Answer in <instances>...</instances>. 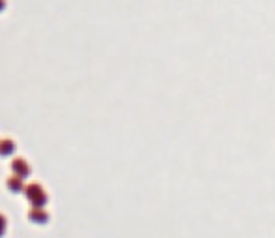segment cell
Segmentation results:
<instances>
[{
    "label": "cell",
    "instance_id": "obj_1",
    "mask_svg": "<svg viewBox=\"0 0 275 238\" xmlns=\"http://www.w3.org/2000/svg\"><path fill=\"white\" fill-rule=\"evenodd\" d=\"M13 142L11 141H4L2 142V146H0V154H4V156H7V154H11L13 152Z\"/></svg>",
    "mask_w": 275,
    "mask_h": 238
},
{
    "label": "cell",
    "instance_id": "obj_2",
    "mask_svg": "<svg viewBox=\"0 0 275 238\" xmlns=\"http://www.w3.org/2000/svg\"><path fill=\"white\" fill-rule=\"evenodd\" d=\"M15 171L17 172H28V167L22 164V160H17V164H15Z\"/></svg>",
    "mask_w": 275,
    "mask_h": 238
},
{
    "label": "cell",
    "instance_id": "obj_3",
    "mask_svg": "<svg viewBox=\"0 0 275 238\" xmlns=\"http://www.w3.org/2000/svg\"><path fill=\"white\" fill-rule=\"evenodd\" d=\"M4 8H6V0H0V12H4Z\"/></svg>",
    "mask_w": 275,
    "mask_h": 238
}]
</instances>
